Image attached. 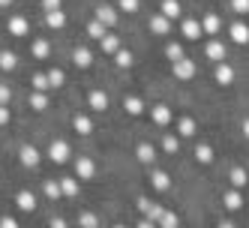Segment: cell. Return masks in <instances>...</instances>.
Returning a JSON list of instances; mask_svg holds the SVG:
<instances>
[{
	"label": "cell",
	"instance_id": "obj_40",
	"mask_svg": "<svg viewBox=\"0 0 249 228\" xmlns=\"http://www.w3.org/2000/svg\"><path fill=\"white\" fill-rule=\"evenodd\" d=\"M162 150H165V153H177V150H180V141H177L174 135H165V141H162Z\"/></svg>",
	"mask_w": 249,
	"mask_h": 228
},
{
	"label": "cell",
	"instance_id": "obj_14",
	"mask_svg": "<svg viewBox=\"0 0 249 228\" xmlns=\"http://www.w3.org/2000/svg\"><path fill=\"white\" fill-rule=\"evenodd\" d=\"M213 75H216V81L225 87V84H231V81H234V69H231L228 63H222V60H219V63H216V72H213Z\"/></svg>",
	"mask_w": 249,
	"mask_h": 228
},
{
	"label": "cell",
	"instance_id": "obj_29",
	"mask_svg": "<svg viewBox=\"0 0 249 228\" xmlns=\"http://www.w3.org/2000/svg\"><path fill=\"white\" fill-rule=\"evenodd\" d=\"M60 189H63L66 198H75V195H78V180H75V177H63V180H60Z\"/></svg>",
	"mask_w": 249,
	"mask_h": 228
},
{
	"label": "cell",
	"instance_id": "obj_31",
	"mask_svg": "<svg viewBox=\"0 0 249 228\" xmlns=\"http://www.w3.org/2000/svg\"><path fill=\"white\" fill-rule=\"evenodd\" d=\"M105 30H108V27H105V24L96 18V21L87 24V36H90V39H102V36H105Z\"/></svg>",
	"mask_w": 249,
	"mask_h": 228
},
{
	"label": "cell",
	"instance_id": "obj_6",
	"mask_svg": "<svg viewBox=\"0 0 249 228\" xmlns=\"http://www.w3.org/2000/svg\"><path fill=\"white\" fill-rule=\"evenodd\" d=\"M15 204H18V210H24V213H30V210H36V195L27 189L18 192V198H15Z\"/></svg>",
	"mask_w": 249,
	"mask_h": 228
},
{
	"label": "cell",
	"instance_id": "obj_44",
	"mask_svg": "<svg viewBox=\"0 0 249 228\" xmlns=\"http://www.w3.org/2000/svg\"><path fill=\"white\" fill-rule=\"evenodd\" d=\"M42 9L51 12V9H60V0H42Z\"/></svg>",
	"mask_w": 249,
	"mask_h": 228
},
{
	"label": "cell",
	"instance_id": "obj_39",
	"mask_svg": "<svg viewBox=\"0 0 249 228\" xmlns=\"http://www.w3.org/2000/svg\"><path fill=\"white\" fill-rule=\"evenodd\" d=\"M48 81H51V87H63V81H66L63 69H48Z\"/></svg>",
	"mask_w": 249,
	"mask_h": 228
},
{
	"label": "cell",
	"instance_id": "obj_24",
	"mask_svg": "<svg viewBox=\"0 0 249 228\" xmlns=\"http://www.w3.org/2000/svg\"><path fill=\"white\" fill-rule=\"evenodd\" d=\"M150 183H153V189H159V192H165V189L171 186V177H168L165 171H153V174H150Z\"/></svg>",
	"mask_w": 249,
	"mask_h": 228
},
{
	"label": "cell",
	"instance_id": "obj_11",
	"mask_svg": "<svg viewBox=\"0 0 249 228\" xmlns=\"http://www.w3.org/2000/svg\"><path fill=\"white\" fill-rule=\"evenodd\" d=\"M138 210H141L144 216H150L153 222L159 219V213H162V207H159V204H153L150 198H138Z\"/></svg>",
	"mask_w": 249,
	"mask_h": 228
},
{
	"label": "cell",
	"instance_id": "obj_32",
	"mask_svg": "<svg viewBox=\"0 0 249 228\" xmlns=\"http://www.w3.org/2000/svg\"><path fill=\"white\" fill-rule=\"evenodd\" d=\"M48 105V96H45V90H36V93H30V108L33 111H42Z\"/></svg>",
	"mask_w": 249,
	"mask_h": 228
},
{
	"label": "cell",
	"instance_id": "obj_50",
	"mask_svg": "<svg viewBox=\"0 0 249 228\" xmlns=\"http://www.w3.org/2000/svg\"><path fill=\"white\" fill-rule=\"evenodd\" d=\"M12 3V0H0V6H9Z\"/></svg>",
	"mask_w": 249,
	"mask_h": 228
},
{
	"label": "cell",
	"instance_id": "obj_19",
	"mask_svg": "<svg viewBox=\"0 0 249 228\" xmlns=\"http://www.w3.org/2000/svg\"><path fill=\"white\" fill-rule=\"evenodd\" d=\"M72 126H75V132H81V135H90V132H93V123H90V117H87V114H75V117H72Z\"/></svg>",
	"mask_w": 249,
	"mask_h": 228
},
{
	"label": "cell",
	"instance_id": "obj_46",
	"mask_svg": "<svg viewBox=\"0 0 249 228\" xmlns=\"http://www.w3.org/2000/svg\"><path fill=\"white\" fill-rule=\"evenodd\" d=\"M6 102H9V87L0 84V105H6Z\"/></svg>",
	"mask_w": 249,
	"mask_h": 228
},
{
	"label": "cell",
	"instance_id": "obj_12",
	"mask_svg": "<svg viewBox=\"0 0 249 228\" xmlns=\"http://www.w3.org/2000/svg\"><path fill=\"white\" fill-rule=\"evenodd\" d=\"M96 18H99L105 27H114V24H117V9H114V6H99V9H96Z\"/></svg>",
	"mask_w": 249,
	"mask_h": 228
},
{
	"label": "cell",
	"instance_id": "obj_2",
	"mask_svg": "<svg viewBox=\"0 0 249 228\" xmlns=\"http://www.w3.org/2000/svg\"><path fill=\"white\" fill-rule=\"evenodd\" d=\"M171 72H174V78H180V81H189V78L195 75V60H189V57L171 60Z\"/></svg>",
	"mask_w": 249,
	"mask_h": 228
},
{
	"label": "cell",
	"instance_id": "obj_38",
	"mask_svg": "<svg viewBox=\"0 0 249 228\" xmlns=\"http://www.w3.org/2000/svg\"><path fill=\"white\" fill-rule=\"evenodd\" d=\"M33 87H36V90H51L48 72H36V75H33Z\"/></svg>",
	"mask_w": 249,
	"mask_h": 228
},
{
	"label": "cell",
	"instance_id": "obj_20",
	"mask_svg": "<svg viewBox=\"0 0 249 228\" xmlns=\"http://www.w3.org/2000/svg\"><path fill=\"white\" fill-rule=\"evenodd\" d=\"M162 15H165L168 21L180 18V0H162Z\"/></svg>",
	"mask_w": 249,
	"mask_h": 228
},
{
	"label": "cell",
	"instance_id": "obj_15",
	"mask_svg": "<svg viewBox=\"0 0 249 228\" xmlns=\"http://www.w3.org/2000/svg\"><path fill=\"white\" fill-rule=\"evenodd\" d=\"M201 21H195V18H183V36L186 39H198L201 36Z\"/></svg>",
	"mask_w": 249,
	"mask_h": 228
},
{
	"label": "cell",
	"instance_id": "obj_37",
	"mask_svg": "<svg viewBox=\"0 0 249 228\" xmlns=\"http://www.w3.org/2000/svg\"><path fill=\"white\" fill-rule=\"evenodd\" d=\"M165 54H168V60H180L183 57V45L180 42H168L165 45Z\"/></svg>",
	"mask_w": 249,
	"mask_h": 228
},
{
	"label": "cell",
	"instance_id": "obj_42",
	"mask_svg": "<svg viewBox=\"0 0 249 228\" xmlns=\"http://www.w3.org/2000/svg\"><path fill=\"white\" fill-rule=\"evenodd\" d=\"M231 9H234L237 15H246L249 12V0H231Z\"/></svg>",
	"mask_w": 249,
	"mask_h": 228
},
{
	"label": "cell",
	"instance_id": "obj_27",
	"mask_svg": "<svg viewBox=\"0 0 249 228\" xmlns=\"http://www.w3.org/2000/svg\"><path fill=\"white\" fill-rule=\"evenodd\" d=\"M228 180H231V186H234V189H243L246 186V171L240 165H234V168H231V174H228Z\"/></svg>",
	"mask_w": 249,
	"mask_h": 228
},
{
	"label": "cell",
	"instance_id": "obj_25",
	"mask_svg": "<svg viewBox=\"0 0 249 228\" xmlns=\"http://www.w3.org/2000/svg\"><path fill=\"white\" fill-rule=\"evenodd\" d=\"M48 51H51V45H48V39H36L30 45V54L36 57V60H45L48 57Z\"/></svg>",
	"mask_w": 249,
	"mask_h": 228
},
{
	"label": "cell",
	"instance_id": "obj_43",
	"mask_svg": "<svg viewBox=\"0 0 249 228\" xmlns=\"http://www.w3.org/2000/svg\"><path fill=\"white\" fill-rule=\"evenodd\" d=\"M96 222H99V219H96L93 213H81V216H78V225H84V228H93Z\"/></svg>",
	"mask_w": 249,
	"mask_h": 228
},
{
	"label": "cell",
	"instance_id": "obj_16",
	"mask_svg": "<svg viewBox=\"0 0 249 228\" xmlns=\"http://www.w3.org/2000/svg\"><path fill=\"white\" fill-rule=\"evenodd\" d=\"M87 102H90V108H93V111H105V108H108V96H105L102 90H90Z\"/></svg>",
	"mask_w": 249,
	"mask_h": 228
},
{
	"label": "cell",
	"instance_id": "obj_34",
	"mask_svg": "<svg viewBox=\"0 0 249 228\" xmlns=\"http://www.w3.org/2000/svg\"><path fill=\"white\" fill-rule=\"evenodd\" d=\"M99 42H102V51H105V54H114V51L120 48V39H117V36H108V33H105Z\"/></svg>",
	"mask_w": 249,
	"mask_h": 228
},
{
	"label": "cell",
	"instance_id": "obj_26",
	"mask_svg": "<svg viewBox=\"0 0 249 228\" xmlns=\"http://www.w3.org/2000/svg\"><path fill=\"white\" fill-rule=\"evenodd\" d=\"M72 60H75V66L87 69V66L93 63V54H90V51H87V48H75V51H72Z\"/></svg>",
	"mask_w": 249,
	"mask_h": 228
},
{
	"label": "cell",
	"instance_id": "obj_28",
	"mask_svg": "<svg viewBox=\"0 0 249 228\" xmlns=\"http://www.w3.org/2000/svg\"><path fill=\"white\" fill-rule=\"evenodd\" d=\"M195 159H198L201 165H210L213 162V147L210 144H198L195 147Z\"/></svg>",
	"mask_w": 249,
	"mask_h": 228
},
{
	"label": "cell",
	"instance_id": "obj_41",
	"mask_svg": "<svg viewBox=\"0 0 249 228\" xmlns=\"http://www.w3.org/2000/svg\"><path fill=\"white\" fill-rule=\"evenodd\" d=\"M120 12H138V0H117Z\"/></svg>",
	"mask_w": 249,
	"mask_h": 228
},
{
	"label": "cell",
	"instance_id": "obj_5",
	"mask_svg": "<svg viewBox=\"0 0 249 228\" xmlns=\"http://www.w3.org/2000/svg\"><path fill=\"white\" fill-rule=\"evenodd\" d=\"M27 30H30V24H27L24 15H12L9 18V33L12 36H27Z\"/></svg>",
	"mask_w": 249,
	"mask_h": 228
},
{
	"label": "cell",
	"instance_id": "obj_35",
	"mask_svg": "<svg viewBox=\"0 0 249 228\" xmlns=\"http://www.w3.org/2000/svg\"><path fill=\"white\" fill-rule=\"evenodd\" d=\"M114 63H117V66H132V51L117 48V51H114Z\"/></svg>",
	"mask_w": 249,
	"mask_h": 228
},
{
	"label": "cell",
	"instance_id": "obj_49",
	"mask_svg": "<svg viewBox=\"0 0 249 228\" xmlns=\"http://www.w3.org/2000/svg\"><path fill=\"white\" fill-rule=\"evenodd\" d=\"M243 135H246V138H249V117H246V120H243Z\"/></svg>",
	"mask_w": 249,
	"mask_h": 228
},
{
	"label": "cell",
	"instance_id": "obj_23",
	"mask_svg": "<svg viewBox=\"0 0 249 228\" xmlns=\"http://www.w3.org/2000/svg\"><path fill=\"white\" fill-rule=\"evenodd\" d=\"M45 24L54 27V30H60V27L66 24V15H63L60 9H51V12H45Z\"/></svg>",
	"mask_w": 249,
	"mask_h": 228
},
{
	"label": "cell",
	"instance_id": "obj_1",
	"mask_svg": "<svg viewBox=\"0 0 249 228\" xmlns=\"http://www.w3.org/2000/svg\"><path fill=\"white\" fill-rule=\"evenodd\" d=\"M48 159H51V162H57V165L69 162V144L63 141V138H54V141L48 144Z\"/></svg>",
	"mask_w": 249,
	"mask_h": 228
},
{
	"label": "cell",
	"instance_id": "obj_45",
	"mask_svg": "<svg viewBox=\"0 0 249 228\" xmlns=\"http://www.w3.org/2000/svg\"><path fill=\"white\" fill-rule=\"evenodd\" d=\"M9 123V108L6 105H0V126H6Z\"/></svg>",
	"mask_w": 249,
	"mask_h": 228
},
{
	"label": "cell",
	"instance_id": "obj_7",
	"mask_svg": "<svg viewBox=\"0 0 249 228\" xmlns=\"http://www.w3.org/2000/svg\"><path fill=\"white\" fill-rule=\"evenodd\" d=\"M21 165H27V168H36L39 165V150L33 147V144H24L21 147Z\"/></svg>",
	"mask_w": 249,
	"mask_h": 228
},
{
	"label": "cell",
	"instance_id": "obj_4",
	"mask_svg": "<svg viewBox=\"0 0 249 228\" xmlns=\"http://www.w3.org/2000/svg\"><path fill=\"white\" fill-rule=\"evenodd\" d=\"M150 117H153V123L156 126H168L171 123V108H168V105H162V102H159V105H153V108H150Z\"/></svg>",
	"mask_w": 249,
	"mask_h": 228
},
{
	"label": "cell",
	"instance_id": "obj_30",
	"mask_svg": "<svg viewBox=\"0 0 249 228\" xmlns=\"http://www.w3.org/2000/svg\"><path fill=\"white\" fill-rule=\"evenodd\" d=\"M156 222L162 225V228H174V225H180V216H177V213H171V210H162Z\"/></svg>",
	"mask_w": 249,
	"mask_h": 228
},
{
	"label": "cell",
	"instance_id": "obj_36",
	"mask_svg": "<svg viewBox=\"0 0 249 228\" xmlns=\"http://www.w3.org/2000/svg\"><path fill=\"white\" fill-rule=\"evenodd\" d=\"M45 195L57 201V198L63 195V189H60V180H45Z\"/></svg>",
	"mask_w": 249,
	"mask_h": 228
},
{
	"label": "cell",
	"instance_id": "obj_48",
	"mask_svg": "<svg viewBox=\"0 0 249 228\" xmlns=\"http://www.w3.org/2000/svg\"><path fill=\"white\" fill-rule=\"evenodd\" d=\"M51 225H54V228H63L66 219H63V216H51Z\"/></svg>",
	"mask_w": 249,
	"mask_h": 228
},
{
	"label": "cell",
	"instance_id": "obj_3",
	"mask_svg": "<svg viewBox=\"0 0 249 228\" xmlns=\"http://www.w3.org/2000/svg\"><path fill=\"white\" fill-rule=\"evenodd\" d=\"M93 171H96V165H93L90 156H78V159H75V174H78V180H90Z\"/></svg>",
	"mask_w": 249,
	"mask_h": 228
},
{
	"label": "cell",
	"instance_id": "obj_22",
	"mask_svg": "<svg viewBox=\"0 0 249 228\" xmlns=\"http://www.w3.org/2000/svg\"><path fill=\"white\" fill-rule=\"evenodd\" d=\"M123 108H126L132 117H138L141 111H144V102H141L138 96H123Z\"/></svg>",
	"mask_w": 249,
	"mask_h": 228
},
{
	"label": "cell",
	"instance_id": "obj_9",
	"mask_svg": "<svg viewBox=\"0 0 249 228\" xmlns=\"http://www.w3.org/2000/svg\"><path fill=\"white\" fill-rule=\"evenodd\" d=\"M150 30L156 33V36H165V33L171 30V24H168V18H165L162 12H159V15H150Z\"/></svg>",
	"mask_w": 249,
	"mask_h": 228
},
{
	"label": "cell",
	"instance_id": "obj_13",
	"mask_svg": "<svg viewBox=\"0 0 249 228\" xmlns=\"http://www.w3.org/2000/svg\"><path fill=\"white\" fill-rule=\"evenodd\" d=\"M135 156H138L141 162H147V165H150V162H156V147L147 144V141H141V144L135 147Z\"/></svg>",
	"mask_w": 249,
	"mask_h": 228
},
{
	"label": "cell",
	"instance_id": "obj_10",
	"mask_svg": "<svg viewBox=\"0 0 249 228\" xmlns=\"http://www.w3.org/2000/svg\"><path fill=\"white\" fill-rule=\"evenodd\" d=\"M201 30L207 33V36H216V33L222 30V21H219V15H216V12H210L207 18L201 21Z\"/></svg>",
	"mask_w": 249,
	"mask_h": 228
},
{
	"label": "cell",
	"instance_id": "obj_18",
	"mask_svg": "<svg viewBox=\"0 0 249 228\" xmlns=\"http://www.w3.org/2000/svg\"><path fill=\"white\" fill-rule=\"evenodd\" d=\"M207 57H210V60H216V63L225 60V45H222L219 39H210V42H207Z\"/></svg>",
	"mask_w": 249,
	"mask_h": 228
},
{
	"label": "cell",
	"instance_id": "obj_8",
	"mask_svg": "<svg viewBox=\"0 0 249 228\" xmlns=\"http://www.w3.org/2000/svg\"><path fill=\"white\" fill-rule=\"evenodd\" d=\"M228 33H231V39H234L237 45H246V42H249V27H246L243 21H234Z\"/></svg>",
	"mask_w": 249,
	"mask_h": 228
},
{
	"label": "cell",
	"instance_id": "obj_21",
	"mask_svg": "<svg viewBox=\"0 0 249 228\" xmlns=\"http://www.w3.org/2000/svg\"><path fill=\"white\" fill-rule=\"evenodd\" d=\"M177 132H180L183 138H192L195 132H198V123H195L192 117H180V123H177Z\"/></svg>",
	"mask_w": 249,
	"mask_h": 228
},
{
	"label": "cell",
	"instance_id": "obj_17",
	"mask_svg": "<svg viewBox=\"0 0 249 228\" xmlns=\"http://www.w3.org/2000/svg\"><path fill=\"white\" fill-rule=\"evenodd\" d=\"M222 201H225V207H228V210H240V207H243V195H240V189H228L225 195H222Z\"/></svg>",
	"mask_w": 249,
	"mask_h": 228
},
{
	"label": "cell",
	"instance_id": "obj_33",
	"mask_svg": "<svg viewBox=\"0 0 249 228\" xmlns=\"http://www.w3.org/2000/svg\"><path fill=\"white\" fill-rule=\"evenodd\" d=\"M15 63H18V57L12 54V51H0V69H6V72H12Z\"/></svg>",
	"mask_w": 249,
	"mask_h": 228
},
{
	"label": "cell",
	"instance_id": "obj_47",
	"mask_svg": "<svg viewBox=\"0 0 249 228\" xmlns=\"http://www.w3.org/2000/svg\"><path fill=\"white\" fill-rule=\"evenodd\" d=\"M0 225H6V228H15V225H18V219H15V216H3V219H0Z\"/></svg>",
	"mask_w": 249,
	"mask_h": 228
}]
</instances>
